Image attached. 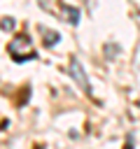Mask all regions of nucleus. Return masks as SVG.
I'll return each mask as SVG.
<instances>
[{
  "instance_id": "1",
  "label": "nucleus",
  "mask_w": 140,
  "mask_h": 149,
  "mask_svg": "<svg viewBox=\"0 0 140 149\" xmlns=\"http://www.w3.org/2000/svg\"><path fill=\"white\" fill-rule=\"evenodd\" d=\"M7 51H9V56L16 63H23V61H33L35 58V51H33V44H30V37L28 35H16L7 44Z\"/></svg>"
},
{
  "instance_id": "2",
  "label": "nucleus",
  "mask_w": 140,
  "mask_h": 149,
  "mask_svg": "<svg viewBox=\"0 0 140 149\" xmlns=\"http://www.w3.org/2000/svg\"><path fill=\"white\" fill-rule=\"evenodd\" d=\"M70 77L77 81V86H79L84 93H89V95H91V84H89V77H86L84 65L79 63V58H77V56H72V58H70Z\"/></svg>"
},
{
  "instance_id": "3",
  "label": "nucleus",
  "mask_w": 140,
  "mask_h": 149,
  "mask_svg": "<svg viewBox=\"0 0 140 149\" xmlns=\"http://www.w3.org/2000/svg\"><path fill=\"white\" fill-rule=\"evenodd\" d=\"M63 16L68 19V23H72V26H77L79 23V9L77 7H72V5H63Z\"/></svg>"
},
{
  "instance_id": "4",
  "label": "nucleus",
  "mask_w": 140,
  "mask_h": 149,
  "mask_svg": "<svg viewBox=\"0 0 140 149\" xmlns=\"http://www.w3.org/2000/svg\"><path fill=\"white\" fill-rule=\"evenodd\" d=\"M58 40H61V35H58L56 30H44V44H47V47H56Z\"/></svg>"
},
{
  "instance_id": "5",
  "label": "nucleus",
  "mask_w": 140,
  "mask_h": 149,
  "mask_svg": "<svg viewBox=\"0 0 140 149\" xmlns=\"http://www.w3.org/2000/svg\"><path fill=\"white\" fill-rule=\"evenodd\" d=\"M14 26H16V21H14V16H2V30H5V33H9V30H14Z\"/></svg>"
},
{
  "instance_id": "6",
  "label": "nucleus",
  "mask_w": 140,
  "mask_h": 149,
  "mask_svg": "<svg viewBox=\"0 0 140 149\" xmlns=\"http://www.w3.org/2000/svg\"><path fill=\"white\" fill-rule=\"evenodd\" d=\"M117 51H119V47H117V44H105V54H107V58H110V61L114 58V54H117Z\"/></svg>"
},
{
  "instance_id": "7",
  "label": "nucleus",
  "mask_w": 140,
  "mask_h": 149,
  "mask_svg": "<svg viewBox=\"0 0 140 149\" xmlns=\"http://www.w3.org/2000/svg\"><path fill=\"white\" fill-rule=\"evenodd\" d=\"M37 2H40L42 9H51V5H54V0H37Z\"/></svg>"
},
{
  "instance_id": "8",
  "label": "nucleus",
  "mask_w": 140,
  "mask_h": 149,
  "mask_svg": "<svg viewBox=\"0 0 140 149\" xmlns=\"http://www.w3.org/2000/svg\"><path fill=\"white\" fill-rule=\"evenodd\" d=\"M124 149H133V144H131V135H128V142H126V147Z\"/></svg>"
}]
</instances>
